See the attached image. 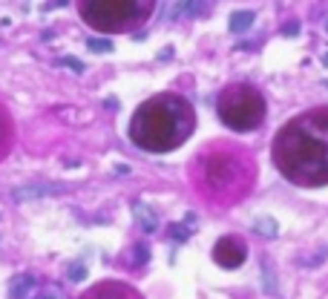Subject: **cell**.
I'll return each mask as SVG.
<instances>
[{"instance_id": "cell-1", "label": "cell", "mask_w": 328, "mask_h": 299, "mask_svg": "<svg viewBox=\"0 0 328 299\" xmlns=\"http://www.w3.org/2000/svg\"><path fill=\"white\" fill-rule=\"evenodd\" d=\"M274 164L300 187L328 184V106L297 115L276 132Z\"/></svg>"}, {"instance_id": "cell-2", "label": "cell", "mask_w": 328, "mask_h": 299, "mask_svg": "<svg viewBox=\"0 0 328 299\" xmlns=\"http://www.w3.org/2000/svg\"><path fill=\"white\" fill-rule=\"evenodd\" d=\"M257 161L248 150L231 141H216L193 161V187L213 204H233L250 193Z\"/></svg>"}, {"instance_id": "cell-3", "label": "cell", "mask_w": 328, "mask_h": 299, "mask_svg": "<svg viewBox=\"0 0 328 299\" xmlns=\"http://www.w3.org/2000/svg\"><path fill=\"white\" fill-rule=\"evenodd\" d=\"M196 127L190 101L176 92H161L144 101L130 121V138L147 153H167L181 147Z\"/></svg>"}, {"instance_id": "cell-4", "label": "cell", "mask_w": 328, "mask_h": 299, "mask_svg": "<svg viewBox=\"0 0 328 299\" xmlns=\"http://www.w3.org/2000/svg\"><path fill=\"white\" fill-rule=\"evenodd\" d=\"M78 9L98 32H133L153 15L156 0H78Z\"/></svg>"}, {"instance_id": "cell-5", "label": "cell", "mask_w": 328, "mask_h": 299, "mask_svg": "<svg viewBox=\"0 0 328 299\" xmlns=\"http://www.w3.org/2000/svg\"><path fill=\"white\" fill-rule=\"evenodd\" d=\"M216 109H219V118H222L225 127L245 132L262 124L265 98H262L259 89L248 87V84H231V87L222 89V95L216 101Z\"/></svg>"}, {"instance_id": "cell-6", "label": "cell", "mask_w": 328, "mask_h": 299, "mask_svg": "<svg viewBox=\"0 0 328 299\" xmlns=\"http://www.w3.org/2000/svg\"><path fill=\"white\" fill-rule=\"evenodd\" d=\"M245 259H248V245H245L239 236H222L216 245H213V262L228 268V271L239 268Z\"/></svg>"}, {"instance_id": "cell-7", "label": "cell", "mask_w": 328, "mask_h": 299, "mask_svg": "<svg viewBox=\"0 0 328 299\" xmlns=\"http://www.w3.org/2000/svg\"><path fill=\"white\" fill-rule=\"evenodd\" d=\"M81 299H144V296L133 288V285L110 279V282H98V285H92L87 293H81Z\"/></svg>"}, {"instance_id": "cell-8", "label": "cell", "mask_w": 328, "mask_h": 299, "mask_svg": "<svg viewBox=\"0 0 328 299\" xmlns=\"http://www.w3.org/2000/svg\"><path fill=\"white\" fill-rule=\"evenodd\" d=\"M63 190H66L63 184H23L12 190V199L15 202H35V199H46V196H58Z\"/></svg>"}, {"instance_id": "cell-9", "label": "cell", "mask_w": 328, "mask_h": 299, "mask_svg": "<svg viewBox=\"0 0 328 299\" xmlns=\"http://www.w3.org/2000/svg\"><path fill=\"white\" fill-rule=\"evenodd\" d=\"M35 288V276L32 273H23V276H15L12 279V288H9V296L12 299H26Z\"/></svg>"}, {"instance_id": "cell-10", "label": "cell", "mask_w": 328, "mask_h": 299, "mask_svg": "<svg viewBox=\"0 0 328 299\" xmlns=\"http://www.w3.org/2000/svg\"><path fill=\"white\" fill-rule=\"evenodd\" d=\"M133 210H135V219H138V225H141L147 233H153V230L159 228V216H156V213H153L144 202H135Z\"/></svg>"}, {"instance_id": "cell-11", "label": "cell", "mask_w": 328, "mask_h": 299, "mask_svg": "<svg viewBox=\"0 0 328 299\" xmlns=\"http://www.w3.org/2000/svg\"><path fill=\"white\" fill-rule=\"evenodd\" d=\"M250 23H253V12H233L231 15V32H245V29H250Z\"/></svg>"}, {"instance_id": "cell-12", "label": "cell", "mask_w": 328, "mask_h": 299, "mask_svg": "<svg viewBox=\"0 0 328 299\" xmlns=\"http://www.w3.org/2000/svg\"><path fill=\"white\" fill-rule=\"evenodd\" d=\"M253 230H257L259 236H268V239H274L276 233H279L276 221H274V219H268V216H259V219L253 221Z\"/></svg>"}, {"instance_id": "cell-13", "label": "cell", "mask_w": 328, "mask_h": 299, "mask_svg": "<svg viewBox=\"0 0 328 299\" xmlns=\"http://www.w3.org/2000/svg\"><path fill=\"white\" fill-rule=\"evenodd\" d=\"M89 49H92V52H110V49H113V44H110V41H101V38H95V41H89Z\"/></svg>"}, {"instance_id": "cell-14", "label": "cell", "mask_w": 328, "mask_h": 299, "mask_svg": "<svg viewBox=\"0 0 328 299\" xmlns=\"http://www.w3.org/2000/svg\"><path fill=\"white\" fill-rule=\"evenodd\" d=\"M84 276H87V268H84V265H72V268H69V279L72 282L84 279Z\"/></svg>"}, {"instance_id": "cell-15", "label": "cell", "mask_w": 328, "mask_h": 299, "mask_svg": "<svg viewBox=\"0 0 328 299\" xmlns=\"http://www.w3.org/2000/svg\"><path fill=\"white\" fill-rule=\"evenodd\" d=\"M135 262H138V265L147 262V247H144V245H135Z\"/></svg>"}, {"instance_id": "cell-16", "label": "cell", "mask_w": 328, "mask_h": 299, "mask_svg": "<svg viewBox=\"0 0 328 299\" xmlns=\"http://www.w3.org/2000/svg\"><path fill=\"white\" fill-rule=\"evenodd\" d=\"M61 63H66V66H69V69H75V72H84V63H78L75 58H63Z\"/></svg>"}, {"instance_id": "cell-17", "label": "cell", "mask_w": 328, "mask_h": 299, "mask_svg": "<svg viewBox=\"0 0 328 299\" xmlns=\"http://www.w3.org/2000/svg\"><path fill=\"white\" fill-rule=\"evenodd\" d=\"M170 236H176V239H187V230H185V228H173V230H170Z\"/></svg>"}, {"instance_id": "cell-18", "label": "cell", "mask_w": 328, "mask_h": 299, "mask_svg": "<svg viewBox=\"0 0 328 299\" xmlns=\"http://www.w3.org/2000/svg\"><path fill=\"white\" fill-rule=\"evenodd\" d=\"M282 32H285V35H297V32H300V23H288Z\"/></svg>"}]
</instances>
